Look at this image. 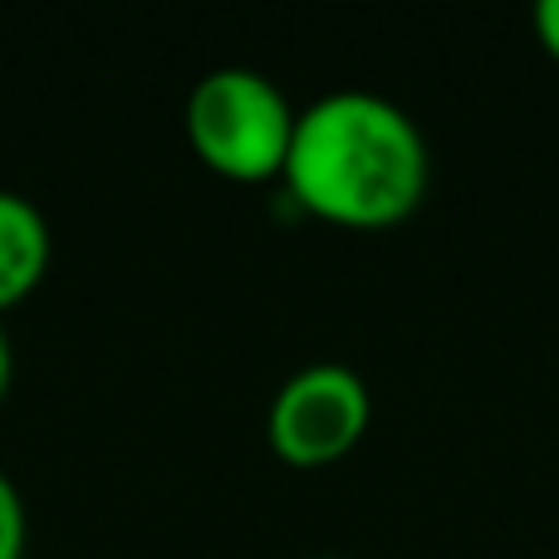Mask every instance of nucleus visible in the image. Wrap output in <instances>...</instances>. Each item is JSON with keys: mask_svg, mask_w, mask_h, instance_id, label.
<instances>
[{"mask_svg": "<svg viewBox=\"0 0 559 559\" xmlns=\"http://www.w3.org/2000/svg\"><path fill=\"white\" fill-rule=\"evenodd\" d=\"M295 118L299 108L280 94L275 79L246 64L206 69L182 108V128L197 163L246 187L285 177Z\"/></svg>", "mask_w": 559, "mask_h": 559, "instance_id": "2", "label": "nucleus"}, {"mask_svg": "<svg viewBox=\"0 0 559 559\" xmlns=\"http://www.w3.org/2000/svg\"><path fill=\"white\" fill-rule=\"evenodd\" d=\"M10 373H15V354H10V334H5V324H0V403H5V393H10Z\"/></svg>", "mask_w": 559, "mask_h": 559, "instance_id": "7", "label": "nucleus"}, {"mask_svg": "<svg viewBox=\"0 0 559 559\" xmlns=\"http://www.w3.org/2000/svg\"><path fill=\"white\" fill-rule=\"evenodd\" d=\"M373 393L348 364H309L280 383L265 413V442L285 466L314 472L364 442Z\"/></svg>", "mask_w": 559, "mask_h": 559, "instance_id": "3", "label": "nucleus"}, {"mask_svg": "<svg viewBox=\"0 0 559 559\" xmlns=\"http://www.w3.org/2000/svg\"><path fill=\"white\" fill-rule=\"evenodd\" d=\"M25 535H29L25 501H20L15 481L0 472V559H25Z\"/></svg>", "mask_w": 559, "mask_h": 559, "instance_id": "5", "label": "nucleus"}, {"mask_svg": "<svg viewBox=\"0 0 559 559\" xmlns=\"http://www.w3.org/2000/svg\"><path fill=\"white\" fill-rule=\"evenodd\" d=\"M280 182L319 222L383 231L423 206L432 157L407 108L364 88H334L299 108Z\"/></svg>", "mask_w": 559, "mask_h": 559, "instance_id": "1", "label": "nucleus"}, {"mask_svg": "<svg viewBox=\"0 0 559 559\" xmlns=\"http://www.w3.org/2000/svg\"><path fill=\"white\" fill-rule=\"evenodd\" d=\"M309 559H348V555H309Z\"/></svg>", "mask_w": 559, "mask_h": 559, "instance_id": "8", "label": "nucleus"}, {"mask_svg": "<svg viewBox=\"0 0 559 559\" xmlns=\"http://www.w3.org/2000/svg\"><path fill=\"white\" fill-rule=\"evenodd\" d=\"M535 39H540V49L559 64V0H540V5H535Z\"/></svg>", "mask_w": 559, "mask_h": 559, "instance_id": "6", "label": "nucleus"}, {"mask_svg": "<svg viewBox=\"0 0 559 559\" xmlns=\"http://www.w3.org/2000/svg\"><path fill=\"white\" fill-rule=\"evenodd\" d=\"M49 255H55V236L45 212L29 197L0 187V314L35 295L39 280L49 275Z\"/></svg>", "mask_w": 559, "mask_h": 559, "instance_id": "4", "label": "nucleus"}]
</instances>
